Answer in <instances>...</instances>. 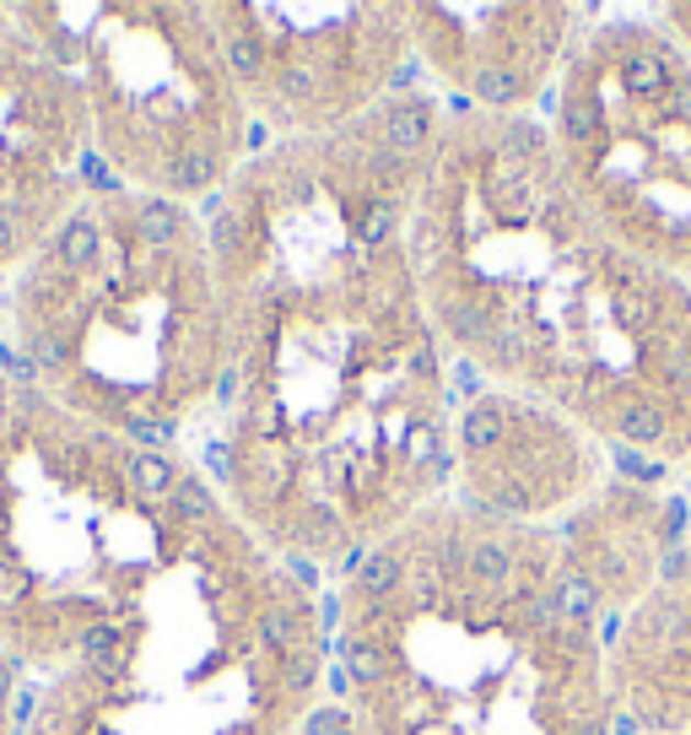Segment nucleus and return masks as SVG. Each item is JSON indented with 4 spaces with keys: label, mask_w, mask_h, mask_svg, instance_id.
Returning <instances> with one entry per match:
<instances>
[{
    "label": "nucleus",
    "mask_w": 691,
    "mask_h": 735,
    "mask_svg": "<svg viewBox=\"0 0 691 735\" xmlns=\"http://www.w3.org/2000/svg\"><path fill=\"white\" fill-rule=\"evenodd\" d=\"M443 114L405 87L346 131L259 146L200 205L227 309L200 470L276 557L319 573L448 498L454 363L411 255Z\"/></svg>",
    "instance_id": "nucleus-1"
},
{
    "label": "nucleus",
    "mask_w": 691,
    "mask_h": 735,
    "mask_svg": "<svg viewBox=\"0 0 691 735\" xmlns=\"http://www.w3.org/2000/svg\"><path fill=\"white\" fill-rule=\"evenodd\" d=\"M411 255L476 385L562 411L643 481L691 476V281L578 201L540 120L443 114Z\"/></svg>",
    "instance_id": "nucleus-2"
},
{
    "label": "nucleus",
    "mask_w": 691,
    "mask_h": 735,
    "mask_svg": "<svg viewBox=\"0 0 691 735\" xmlns=\"http://www.w3.org/2000/svg\"><path fill=\"white\" fill-rule=\"evenodd\" d=\"M324 714L341 735H616L611 622L557 531L443 498L335 573Z\"/></svg>",
    "instance_id": "nucleus-3"
},
{
    "label": "nucleus",
    "mask_w": 691,
    "mask_h": 735,
    "mask_svg": "<svg viewBox=\"0 0 691 735\" xmlns=\"http://www.w3.org/2000/svg\"><path fill=\"white\" fill-rule=\"evenodd\" d=\"M22 385L168 449L216 416L227 309L200 205L103 185L16 270Z\"/></svg>",
    "instance_id": "nucleus-4"
},
{
    "label": "nucleus",
    "mask_w": 691,
    "mask_h": 735,
    "mask_svg": "<svg viewBox=\"0 0 691 735\" xmlns=\"http://www.w3.org/2000/svg\"><path fill=\"white\" fill-rule=\"evenodd\" d=\"M324 676L314 573L233 514L103 660L44 692L27 735H303Z\"/></svg>",
    "instance_id": "nucleus-5"
},
{
    "label": "nucleus",
    "mask_w": 691,
    "mask_h": 735,
    "mask_svg": "<svg viewBox=\"0 0 691 735\" xmlns=\"http://www.w3.org/2000/svg\"><path fill=\"white\" fill-rule=\"evenodd\" d=\"M81 92L109 185L205 205L265 146L205 5H11Z\"/></svg>",
    "instance_id": "nucleus-6"
},
{
    "label": "nucleus",
    "mask_w": 691,
    "mask_h": 735,
    "mask_svg": "<svg viewBox=\"0 0 691 735\" xmlns=\"http://www.w3.org/2000/svg\"><path fill=\"white\" fill-rule=\"evenodd\" d=\"M540 131L578 201L632 255L691 281V49L659 11H594Z\"/></svg>",
    "instance_id": "nucleus-7"
},
{
    "label": "nucleus",
    "mask_w": 691,
    "mask_h": 735,
    "mask_svg": "<svg viewBox=\"0 0 691 735\" xmlns=\"http://www.w3.org/2000/svg\"><path fill=\"white\" fill-rule=\"evenodd\" d=\"M205 16L265 146L346 131L405 92L416 70L394 0H216Z\"/></svg>",
    "instance_id": "nucleus-8"
},
{
    "label": "nucleus",
    "mask_w": 691,
    "mask_h": 735,
    "mask_svg": "<svg viewBox=\"0 0 691 735\" xmlns=\"http://www.w3.org/2000/svg\"><path fill=\"white\" fill-rule=\"evenodd\" d=\"M616 470V455L551 405L492 385L454 396L448 498L470 514L557 531Z\"/></svg>",
    "instance_id": "nucleus-9"
},
{
    "label": "nucleus",
    "mask_w": 691,
    "mask_h": 735,
    "mask_svg": "<svg viewBox=\"0 0 691 735\" xmlns=\"http://www.w3.org/2000/svg\"><path fill=\"white\" fill-rule=\"evenodd\" d=\"M594 22V5L567 0H416L405 5L416 70L433 76L438 98L465 114L540 120L572 44Z\"/></svg>",
    "instance_id": "nucleus-10"
},
{
    "label": "nucleus",
    "mask_w": 691,
    "mask_h": 735,
    "mask_svg": "<svg viewBox=\"0 0 691 735\" xmlns=\"http://www.w3.org/2000/svg\"><path fill=\"white\" fill-rule=\"evenodd\" d=\"M92 125L81 92L38 49V38L0 11V270L22 266L76 205L92 179Z\"/></svg>",
    "instance_id": "nucleus-11"
},
{
    "label": "nucleus",
    "mask_w": 691,
    "mask_h": 735,
    "mask_svg": "<svg viewBox=\"0 0 691 735\" xmlns=\"http://www.w3.org/2000/svg\"><path fill=\"white\" fill-rule=\"evenodd\" d=\"M687 531L691 503L681 492H665L659 481L616 470L583 509H572L557 525V541L578 590L616 627L654 590L659 568L670 563Z\"/></svg>",
    "instance_id": "nucleus-12"
},
{
    "label": "nucleus",
    "mask_w": 691,
    "mask_h": 735,
    "mask_svg": "<svg viewBox=\"0 0 691 735\" xmlns=\"http://www.w3.org/2000/svg\"><path fill=\"white\" fill-rule=\"evenodd\" d=\"M611 681L632 735H691V531L611 627Z\"/></svg>",
    "instance_id": "nucleus-13"
},
{
    "label": "nucleus",
    "mask_w": 691,
    "mask_h": 735,
    "mask_svg": "<svg viewBox=\"0 0 691 735\" xmlns=\"http://www.w3.org/2000/svg\"><path fill=\"white\" fill-rule=\"evenodd\" d=\"M11 676H16V660L0 649V735H22L11 725Z\"/></svg>",
    "instance_id": "nucleus-14"
},
{
    "label": "nucleus",
    "mask_w": 691,
    "mask_h": 735,
    "mask_svg": "<svg viewBox=\"0 0 691 735\" xmlns=\"http://www.w3.org/2000/svg\"><path fill=\"white\" fill-rule=\"evenodd\" d=\"M659 16L670 22V33L691 49V0H681V5H659Z\"/></svg>",
    "instance_id": "nucleus-15"
},
{
    "label": "nucleus",
    "mask_w": 691,
    "mask_h": 735,
    "mask_svg": "<svg viewBox=\"0 0 691 735\" xmlns=\"http://www.w3.org/2000/svg\"><path fill=\"white\" fill-rule=\"evenodd\" d=\"M303 735H341V731H335V720L324 714V703H319V709H314V720L303 725Z\"/></svg>",
    "instance_id": "nucleus-16"
}]
</instances>
